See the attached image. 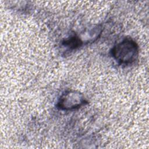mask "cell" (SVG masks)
Segmentation results:
<instances>
[{
    "instance_id": "2",
    "label": "cell",
    "mask_w": 149,
    "mask_h": 149,
    "mask_svg": "<svg viewBox=\"0 0 149 149\" xmlns=\"http://www.w3.org/2000/svg\"><path fill=\"white\" fill-rule=\"evenodd\" d=\"M84 103V100L79 93L67 92L60 98L58 106L63 109H71L77 108Z\"/></svg>"
},
{
    "instance_id": "3",
    "label": "cell",
    "mask_w": 149,
    "mask_h": 149,
    "mask_svg": "<svg viewBox=\"0 0 149 149\" xmlns=\"http://www.w3.org/2000/svg\"><path fill=\"white\" fill-rule=\"evenodd\" d=\"M81 41L77 37H72L64 42V44L71 48H75L80 45Z\"/></svg>"
},
{
    "instance_id": "1",
    "label": "cell",
    "mask_w": 149,
    "mask_h": 149,
    "mask_svg": "<svg viewBox=\"0 0 149 149\" xmlns=\"http://www.w3.org/2000/svg\"><path fill=\"white\" fill-rule=\"evenodd\" d=\"M112 54L120 63H130L137 56L138 47L133 40L125 39L113 47Z\"/></svg>"
}]
</instances>
